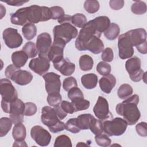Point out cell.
<instances>
[{
	"label": "cell",
	"mask_w": 147,
	"mask_h": 147,
	"mask_svg": "<svg viewBox=\"0 0 147 147\" xmlns=\"http://www.w3.org/2000/svg\"><path fill=\"white\" fill-rule=\"evenodd\" d=\"M99 87L101 90L106 93L109 94L116 84V78L112 74L103 76L99 81Z\"/></svg>",
	"instance_id": "cell-21"
},
{
	"label": "cell",
	"mask_w": 147,
	"mask_h": 147,
	"mask_svg": "<svg viewBox=\"0 0 147 147\" xmlns=\"http://www.w3.org/2000/svg\"><path fill=\"white\" fill-rule=\"evenodd\" d=\"M0 94L2 96L1 107L3 112L9 113L10 103L18 98V94L16 89L8 79H1Z\"/></svg>",
	"instance_id": "cell-3"
},
{
	"label": "cell",
	"mask_w": 147,
	"mask_h": 147,
	"mask_svg": "<svg viewBox=\"0 0 147 147\" xmlns=\"http://www.w3.org/2000/svg\"><path fill=\"white\" fill-rule=\"evenodd\" d=\"M25 103L20 99L17 98L10 103V118L13 124L16 125L22 123L24 121Z\"/></svg>",
	"instance_id": "cell-11"
},
{
	"label": "cell",
	"mask_w": 147,
	"mask_h": 147,
	"mask_svg": "<svg viewBox=\"0 0 147 147\" xmlns=\"http://www.w3.org/2000/svg\"><path fill=\"white\" fill-rule=\"evenodd\" d=\"M89 129L95 135L102 134L103 131V122L100 119H96L94 117L91 121Z\"/></svg>",
	"instance_id": "cell-33"
},
{
	"label": "cell",
	"mask_w": 147,
	"mask_h": 147,
	"mask_svg": "<svg viewBox=\"0 0 147 147\" xmlns=\"http://www.w3.org/2000/svg\"><path fill=\"white\" fill-rule=\"evenodd\" d=\"M138 51L142 54H146L147 53V42H145L142 44L136 47Z\"/></svg>",
	"instance_id": "cell-57"
},
{
	"label": "cell",
	"mask_w": 147,
	"mask_h": 147,
	"mask_svg": "<svg viewBox=\"0 0 147 147\" xmlns=\"http://www.w3.org/2000/svg\"><path fill=\"white\" fill-rule=\"evenodd\" d=\"M71 103L73 105L75 112L86 110L89 108L90 103L88 100L84 98H78L71 100Z\"/></svg>",
	"instance_id": "cell-35"
},
{
	"label": "cell",
	"mask_w": 147,
	"mask_h": 147,
	"mask_svg": "<svg viewBox=\"0 0 147 147\" xmlns=\"http://www.w3.org/2000/svg\"><path fill=\"white\" fill-rule=\"evenodd\" d=\"M60 106L63 110L67 114H73L75 112V108L71 102H68L67 100H63L61 102Z\"/></svg>",
	"instance_id": "cell-51"
},
{
	"label": "cell",
	"mask_w": 147,
	"mask_h": 147,
	"mask_svg": "<svg viewBox=\"0 0 147 147\" xmlns=\"http://www.w3.org/2000/svg\"><path fill=\"white\" fill-rule=\"evenodd\" d=\"M0 6H1V19H2L5 16L6 9H5V7L2 4H0Z\"/></svg>",
	"instance_id": "cell-60"
},
{
	"label": "cell",
	"mask_w": 147,
	"mask_h": 147,
	"mask_svg": "<svg viewBox=\"0 0 147 147\" xmlns=\"http://www.w3.org/2000/svg\"><path fill=\"white\" fill-rule=\"evenodd\" d=\"M94 36L100 37L101 34L98 32L92 20H90L80 29L75 41L76 48L80 51H86L87 43Z\"/></svg>",
	"instance_id": "cell-4"
},
{
	"label": "cell",
	"mask_w": 147,
	"mask_h": 147,
	"mask_svg": "<svg viewBox=\"0 0 147 147\" xmlns=\"http://www.w3.org/2000/svg\"><path fill=\"white\" fill-rule=\"evenodd\" d=\"M12 121L10 118L2 117L0 119V136L1 137L6 136L11 128Z\"/></svg>",
	"instance_id": "cell-32"
},
{
	"label": "cell",
	"mask_w": 147,
	"mask_h": 147,
	"mask_svg": "<svg viewBox=\"0 0 147 147\" xmlns=\"http://www.w3.org/2000/svg\"><path fill=\"white\" fill-rule=\"evenodd\" d=\"M138 103V95L134 94L116 106L117 113L122 116L129 125L136 124L140 118L141 113L137 107Z\"/></svg>",
	"instance_id": "cell-1"
},
{
	"label": "cell",
	"mask_w": 147,
	"mask_h": 147,
	"mask_svg": "<svg viewBox=\"0 0 147 147\" xmlns=\"http://www.w3.org/2000/svg\"><path fill=\"white\" fill-rule=\"evenodd\" d=\"M111 65L105 61H100L96 66L97 72L101 75L105 76L111 72Z\"/></svg>",
	"instance_id": "cell-44"
},
{
	"label": "cell",
	"mask_w": 147,
	"mask_h": 147,
	"mask_svg": "<svg viewBox=\"0 0 147 147\" xmlns=\"http://www.w3.org/2000/svg\"><path fill=\"white\" fill-rule=\"evenodd\" d=\"M93 111L96 118L100 121L106 120L113 117L109 110V103L107 99L101 96L98 97L96 103L93 108Z\"/></svg>",
	"instance_id": "cell-13"
},
{
	"label": "cell",
	"mask_w": 147,
	"mask_h": 147,
	"mask_svg": "<svg viewBox=\"0 0 147 147\" xmlns=\"http://www.w3.org/2000/svg\"><path fill=\"white\" fill-rule=\"evenodd\" d=\"M18 69H20V68L16 67L14 64H10L9 65H8L6 68L5 71V74L6 77L10 79L11 76H12V75L14 73V72L16 71Z\"/></svg>",
	"instance_id": "cell-54"
},
{
	"label": "cell",
	"mask_w": 147,
	"mask_h": 147,
	"mask_svg": "<svg viewBox=\"0 0 147 147\" xmlns=\"http://www.w3.org/2000/svg\"><path fill=\"white\" fill-rule=\"evenodd\" d=\"M26 136V130L25 126L22 123H17L13 128L12 136L15 141H23Z\"/></svg>",
	"instance_id": "cell-27"
},
{
	"label": "cell",
	"mask_w": 147,
	"mask_h": 147,
	"mask_svg": "<svg viewBox=\"0 0 147 147\" xmlns=\"http://www.w3.org/2000/svg\"><path fill=\"white\" fill-rule=\"evenodd\" d=\"M104 44L100 37L94 36L88 41L86 46V50H88L94 54H99L103 51Z\"/></svg>",
	"instance_id": "cell-22"
},
{
	"label": "cell",
	"mask_w": 147,
	"mask_h": 147,
	"mask_svg": "<svg viewBox=\"0 0 147 147\" xmlns=\"http://www.w3.org/2000/svg\"><path fill=\"white\" fill-rule=\"evenodd\" d=\"M22 51L25 52L29 58H33L36 57L38 53L36 45L31 41L26 42L22 47Z\"/></svg>",
	"instance_id": "cell-36"
},
{
	"label": "cell",
	"mask_w": 147,
	"mask_h": 147,
	"mask_svg": "<svg viewBox=\"0 0 147 147\" xmlns=\"http://www.w3.org/2000/svg\"><path fill=\"white\" fill-rule=\"evenodd\" d=\"M22 32L24 37L27 40H31L36 35L37 28L34 24L28 22L23 26Z\"/></svg>",
	"instance_id": "cell-29"
},
{
	"label": "cell",
	"mask_w": 147,
	"mask_h": 147,
	"mask_svg": "<svg viewBox=\"0 0 147 147\" xmlns=\"http://www.w3.org/2000/svg\"><path fill=\"white\" fill-rule=\"evenodd\" d=\"M146 72H144V75H143V76H142V79L144 80V82L145 83H146Z\"/></svg>",
	"instance_id": "cell-61"
},
{
	"label": "cell",
	"mask_w": 147,
	"mask_h": 147,
	"mask_svg": "<svg viewBox=\"0 0 147 147\" xmlns=\"http://www.w3.org/2000/svg\"><path fill=\"white\" fill-rule=\"evenodd\" d=\"M133 90L129 84H122L118 89L117 94L118 97L121 99H125L131 96L133 94Z\"/></svg>",
	"instance_id": "cell-34"
},
{
	"label": "cell",
	"mask_w": 147,
	"mask_h": 147,
	"mask_svg": "<svg viewBox=\"0 0 147 147\" xmlns=\"http://www.w3.org/2000/svg\"><path fill=\"white\" fill-rule=\"evenodd\" d=\"M37 110L36 105L32 102H26L25 103V110L24 115L25 116H32L34 115Z\"/></svg>",
	"instance_id": "cell-48"
},
{
	"label": "cell",
	"mask_w": 147,
	"mask_h": 147,
	"mask_svg": "<svg viewBox=\"0 0 147 147\" xmlns=\"http://www.w3.org/2000/svg\"><path fill=\"white\" fill-rule=\"evenodd\" d=\"M96 29L99 33L102 34L107 29L110 24V20L107 16H99L92 20Z\"/></svg>",
	"instance_id": "cell-24"
},
{
	"label": "cell",
	"mask_w": 147,
	"mask_h": 147,
	"mask_svg": "<svg viewBox=\"0 0 147 147\" xmlns=\"http://www.w3.org/2000/svg\"><path fill=\"white\" fill-rule=\"evenodd\" d=\"M79 63L81 70L83 71H87L91 70L92 68L94 61L92 58L89 55H84L80 56Z\"/></svg>",
	"instance_id": "cell-31"
},
{
	"label": "cell",
	"mask_w": 147,
	"mask_h": 147,
	"mask_svg": "<svg viewBox=\"0 0 147 147\" xmlns=\"http://www.w3.org/2000/svg\"><path fill=\"white\" fill-rule=\"evenodd\" d=\"M42 77L45 80V87L48 94L60 92L61 87L60 75L51 72L45 74Z\"/></svg>",
	"instance_id": "cell-15"
},
{
	"label": "cell",
	"mask_w": 147,
	"mask_h": 147,
	"mask_svg": "<svg viewBox=\"0 0 147 147\" xmlns=\"http://www.w3.org/2000/svg\"><path fill=\"white\" fill-rule=\"evenodd\" d=\"M3 40L6 45L11 49L20 47L23 42V38L18 32L17 29L11 28L5 29L2 33Z\"/></svg>",
	"instance_id": "cell-8"
},
{
	"label": "cell",
	"mask_w": 147,
	"mask_h": 147,
	"mask_svg": "<svg viewBox=\"0 0 147 147\" xmlns=\"http://www.w3.org/2000/svg\"><path fill=\"white\" fill-rule=\"evenodd\" d=\"M67 95L71 100L78 98H84V95L82 90L77 87L69 90L68 92Z\"/></svg>",
	"instance_id": "cell-47"
},
{
	"label": "cell",
	"mask_w": 147,
	"mask_h": 147,
	"mask_svg": "<svg viewBox=\"0 0 147 147\" xmlns=\"http://www.w3.org/2000/svg\"><path fill=\"white\" fill-rule=\"evenodd\" d=\"M3 2L6 3L7 5L10 6H20L23 4L29 2V1H21V0H7V1H2Z\"/></svg>",
	"instance_id": "cell-56"
},
{
	"label": "cell",
	"mask_w": 147,
	"mask_h": 147,
	"mask_svg": "<svg viewBox=\"0 0 147 147\" xmlns=\"http://www.w3.org/2000/svg\"><path fill=\"white\" fill-rule=\"evenodd\" d=\"M133 47H138L146 42V32L144 28L132 29L125 33Z\"/></svg>",
	"instance_id": "cell-17"
},
{
	"label": "cell",
	"mask_w": 147,
	"mask_h": 147,
	"mask_svg": "<svg viewBox=\"0 0 147 147\" xmlns=\"http://www.w3.org/2000/svg\"><path fill=\"white\" fill-rule=\"evenodd\" d=\"M30 136L40 146H46L51 140V134L42 127L36 125L31 128Z\"/></svg>",
	"instance_id": "cell-10"
},
{
	"label": "cell",
	"mask_w": 147,
	"mask_h": 147,
	"mask_svg": "<svg viewBox=\"0 0 147 147\" xmlns=\"http://www.w3.org/2000/svg\"><path fill=\"white\" fill-rule=\"evenodd\" d=\"M56 111V113L57 115V117H59V118L60 119V120H62L64 118H65L67 115V113H66L63 110V109L61 108V106L59 105H57L56 106H55L54 108H53Z\"/></svg>",
	"instance_id": "cell-55"
},
{
	"label": "cell",
	"mask_w": 147,
	"mask_h": 147,
	"mask_svg": "<svg viewBox=\"0 0 147 147\" xmlns=\"http://www.w3.org/2000/svg\"><path fill=\"white\" fill-rule=\"evenodd\" d=\"M61 95L60 92H53L48 94L47 102L51 106H56L61 102Z\"/></svg>",
	"instance_id": "cell-42"
},
{
	"label": "cell",
	"mask_w": 147,
	"mask_h": 147,
	"mask_svg": "<svg viewBox=\"0 0 147 147\" xmlns=\"http://www.w3.org/2000/svg\"><path fill=\"white\" fill-rule=\"evenodd\" d=\"M99 3L98 1L87 0L84 3V8L88 13L93 14L97 12L99 9Z\"/></svg>",
	"instance_id": "cell-39"
},
{
	"label": "cell",
	"mask_w": 147,
	"mask_h": 147,
	"mask_svg": "<svg viewBox=\"0 0 147 147\" xmlns=\"http://www.w3.org/2000/svg\"><path fill=\"white\" fill-rule=\"evenodd\" d=\"M33 78V76L30 72L18 69L14 72L10 79L17 84L20 86H25L30 83Z\"/></svg>",
	"instance_id": "cell-18"
},
{
	"label": "cell",
	"mask_w": 147,
	"mask_h": 147,
	"mask_svg": "<svg viewBox=\"0 0 147 147\" xmlns=\"http://www.w3.org/2000/svg\"><path fill=\"white\" fill-rule=\"evenodd\" d=\"M65 129L72 133L76 134L81 130L79 127L77 122V118H70L65 123Z\"/></svg>",
	"instance_id": "cell-41"
},
{
	"label": "cell",
	"mask_w": 147,
	"mask_h": 147,
	"mask_svg": "<svg viewBox=\"0 0 147 147\" xmlns=\"http://www.w3.org/2000/svg\"><path fill=\"white\" fill-rule=\"evenodd\" d=\"M95 140L96 143L100 146L106 147L110 145L111 143V139L108 137L107 135L104 134H100L95 135Z\"/></svg>",
	"instance_id": "cell-43"
},
{
	"label": "cell",
	"mask_w": 147,
	"mask_h": 147,
	"mask_svg": "<svg viewBox=\"0 0 147 147\" xmlns=\"http://www.w3.org/2000/svg\"><path fill=\"white\" fill-rule=\"evenodd\" d=\"M103 131L108 136H119L126 130L127 123L121 118L116 117L111 120H106L103 122Z\"/></svg>",
	"instance_id": "cell-6"
},
{
	"label": "cell",
	"mask_w": 147,
	"mask_h": 147,
	"mask_svg": "<svg viewBox=\"0 0 147 147\" xmlns=\"http://www.w3.org/2000/svg\"><path fill=\"white\" fill-rule=\"evenodd\" d=\"M50 10L52 14L51 19L52 20H58L61 18L65 15V12L64 9L60 6H52L50 7Z\"/></svg>",
	"instance_id": "cell-45"
},
{
	"label": "cell",
	"mask_w": 147,
	"mask_h": 147,
	"mask_svg": "<svg viewBox=\"0 0 147 147\" xmlns=\"http://www.w3.org/2000/svg\"><path fill=\"white\" fill-rule=\"evenodd\" d=\"M11 58L13 64L20 68L25 65L29 57L23 51H18L13 52Z\"/></svg>",
	"instance_id": "cell-23"
},
{
	"label": "cell",
	"mask_w": 147,
	"mask_h": 147,
	"mask_svg": "<svg viewBox=\"0 0 147 147\" xmlns=\"http://www.w3.org/2000/svg\"><path fill=\"white\" fill-rule=\"evenodd\" d=\"M71 18H72L71 16L65 14L61 18L58 20L57 21L60 24H63V23H66V22L71 24Z\"/></svg>",
	"instance_id": "cell-58"
},
{
	"label": "cell",
	"mask_w": 147,
	"mask_h": 147,
	"mask_svg": "<svg viewBox=\"0 0 147 147\" xmlns=\"http://www.w3.org/2000/svg\"><path fill=\"white\" fill-rule=\"evenodd\" d=\"M13 146H27L28 145L26 144L25 141L23 140V141H15Z\"/></svg>",
	"instance_id": "cell-59"
},
{
	"label": "cell",
	"mask_w": 147,
	"mask_h": 147,
	"mask_svg": "<svg viewBox=\"0 0 147 147\" xmlns=\"http://www.w3.org/2000/svg\"><path fill=\"white\" fill-rule=\"evenodd\" d=\"M131 11L137 15L144 14L146 12V5L143 1H135L131 6Z\"/></svg>",
	"instance_id": "cell-38"
},
{
	"label": "cell",
	"mask_w": 147,
	"mask_h": 147,
	"mask_svg": "<svg viewBox=\"0 0 147 147\" xmlns=\"http://www.w3.org/2000/svg\"><path fill=\"white\" fill-rule=\"evenodd\" d=\"M120 33V28L115 23H110L109 26L104 32L105 37L109 40H114L117 38Z\"/></svg>",
	"instance_id": "cell-28"
},
{
	"label": "cell",
	"mask_w": 147,
	"mask_h": 147,
	"mask_svg": "<svg viewBox=\"0 0 147 147\" xmlns=\"http://www.w3.org/2000/svg\"><path fill=\"white\" fill-rule=\"evenodd\" d=\"M125 4L123 0H111L109 1L110 7L114 10H119L121 9Z\"/></svg>",
	"instance_id": "cell-52"
},
{
	"label": "cell",
	"mask_w": 147,
	"mask_h": 147,
	"mask_svg": "<svg viewBox=\"0 0 147 147\" xmlns=\"http://www.w3.org/2000/svg\"><path fill=\"white\" fill-rule=\"evenodd\" d=\"M65 45L66 43L64 41L53 38V42L48 53V58L53 64L60 61L64 58V49Z\"/></svg>",
	"instance_id": "cell-12"
},
{
	"label": "cell",
	"mask_w": 147,
	"mask_h": 147,
	"mask_svg": "<svg viewBox=\"0 0 147 147\" xmlns=\"http://www.w3.org/2000/svg\"><path fill=\"white\" fill-rule=\"evenodd\" d=\"M28 21L37 24L39 22L47 21L51 19L52 14L50 8L33 5L28 7Z\"/></svg>",
	"instance_id": "cell-5"
},
{
	"label": "cell",
	"mask_w": 147,
	"mask_h": 147,
	"mask_svg": "<svg viewBox=\"0 0 147 147\" xmlns=\"http://www.w3.org/2000/svg\"><path fill=\"white\" fill-rule=\"evenodd\" d=\"M53 146L55 147H60V146H68L72 147L71 140L69 137L66 135L62 134L57 137L55 140Z\"/></svg>",
	"instance_id": "cell-40"
},
{
	"label": "cell",
	"mask_w": 147,
	"mask_h": 147,
	"mask_svg": "<svg viewBox=\"0 0 147 147\" xmlns=\"http://www.w3.org/2000/svg\"><path fill=\"white\" fill-rule=\"evenodd\" d=\"M54 38L60 39L66 44L77 37V29L71 23L66 22L55 26L53 29Z\"/></svg>",
	"instance_id": "cell-7"
},
{
	"label": "cell",
	"mask_w": 147,
	"mask_h": 147,
	"mask_svg": "<svg viewBox=\"0 0 147 147\" xmlns=\"http://www.w3.org/2000/svg\"><path fill=\"white\" fill-rule=\"evenodd\" d=\"M141 59L137 56L128 59L125 63V68L129 75L138 71L141 68Z\"/></svg>",
	"instance_id": "cell-26"
},
{
	"label": "cell",
	"mask_w": 147,
	"mask_h": 147,
	"mask_svg": "<svg viewBox=\"0 0 147 147\" xmlns=\"http://www.w3.org/2000/svg\"><path fill=\"white\" fill-rule=\"evenodd\" d=\"M28 7H22L17 10L10 15L11 24L16 25L22 26L28 23Z\"/></svg>",
	"instance_id": "cell-20"
},
{
	"label": "cell",
	"mask_w": 147,
	"mask_h": 147,
	"mask_svg": "<svg viewBox=\"0 0 147 147\" xmlns=\"http://www.w3.org/2000/svg\"><path fill=\"white\" fill-rule=\"evenodd\" d=\"M118 48L119 57L121 59H129L134 54L133 46L126 33L118 37Z\"/></svg>",
	"instance_id": "cell-9"
},
{
	"label": "cell",
	"mask_w": 147,
	"mask_h": 147,
	"mask_svg": "<svg viewBox=\"0 0 147 147\" xmlns=\"http://www.w3.org/2000/svg\"><path fill=\"white\" fill-rule=\"evenodd\" d=\"M102 59L105 62H111L114 59V53L111 48H106L103 50L102 56Z\"/></svg>",
	"instance_id": "cell-49"
},
{
	"label": "cell",
	"mask_w": 147,
	"mask_h": 147,
	"mask_svg": "<svg viewBox=\"0 0 147 147\" xmlns=\"http://www.w3.org/2000/svg\"><path fill=\"white\" fill-rule=\"evenodd\" d=\"M77 81L76 79L72 76L68 77L64 79L63 82V89L66 91H68L71 88L77 87Z\"/></svg>",
	"instance_id": "cell-46"
},
{
	"label": "cell",
	"mask_w": 147,
	"mask_h": 147,
	"mask_svg": "<svg viewBox=\"0 0 147 147\" xmlns=\"http://www.w3.org/2000/svg\"><path fill=\"white\" fill-rule=\"evenodd\" d=\"M49 67L50 61L48 58L41 56L32 59L29 63V68L40 76H43L47 74Z\"/></svg>",
	"instance_id": "cell-14"
},
{
	"label": "cell",
	"mask_w": 147,
	"mask_h": 147,
	"mask_svg": "<svg viewBox=\"0 0 147 147\" xmlns=\"http://www.w3.org/2000/svg\"><path fill=\"white\" fill-rule=\"evenodd\" d=\"M41 120L47 126L51 132L56 133L65 129V123L60 121L53 108L44 106L41 110Z\"/></svg>",
	"instance_id": "cell-2"
},
{
	"label": "cell",
	"mask_w": 147,
	"mask_h": 147,
	"mask_svg": "<svg viewBox=\"0 0 147 147\" xmlns=\"http://www.w3.org/2000/svg\"><path fill=\"white\" fill-rule=\"evenodd\" d=\"M52 45V38L48 33H42L37 38L36 47L38 56L48 57V53Z\"/></svg>",
	"instance_id": "cell-16"
},
{
	"label": "cell",
	"mask_w": 147,
	"mask_h": 147,
	"mask_svg": "<svg viewBox=\"0 0 147 147\" xmlns=\"http://www.w3.org/2000/svg\"><path fill=\"white\" fill-rule=\"evenodd\" d=\"M87 23L86 17L82 13H76L72 16L71 24L74 26L82 28Z\"/></svg>",
	"instance_id": "cell-37"
},
{
	"label": "cell",
	"mask_w": 147,
	"mask_h": 147,
	"mask_svg": "<svg viewBox=\"0 0 147 147\" xmlns=\"http://www.w3.org/2000/svg\"><path fill=\"white\" fill-rule=\"evenodd\" d=\"M136 130L137 134L141 137L147 136V123L145 122L138 123L136 126Z\"/></svg>",
	"instance_id": "cell-50"
},
{
	"label": "cell",
	"mask_w": 147,
	"mask_h": 147,
	"mask_svg": "<svg viewBox=\"0 0 147 147\" xmlns=\"http://www.w3.org/2000/svg\"><path fill=\"white\" fill-rule=\"evenodd\" d=\"M94 117L91 114H83L77 117V122L80 130L89 129L90 124L92 118Z\"/></svg>",
	"instance_id": "cell-30"
},
{
	"label": "cell",
	"mask_w": 147,
	"mask_h": 147,
	"mask_svg": "<svg viewBox=\"0 0 147 147\" xmlns=\"http://www.w3.org/2000/svg\"><path fill=\"white\" fill-rule=\"evenodd\" d=\"M81 82L83 87L88 90L94 88L98 83V76L92 73L83 75L81 77Z\"/></svg>",
	"instance_id": "cell-25"
},
{
	"label": "cell",
	"mask_w": 147,
	"mask_h": 147,
	"mask_svg": "<svg viewBox=\"0 0 147 147\" xmlns=\"http://www.w3.org/2000/svg\"><path fill=\"white\" fill-rule=\"evenodd\" d=\"M144 71L142 69H140L138 71L129 75L130 79L134 82H138L142 79V76L144 74Z\"/></svg>",
	"instance_id": "cell-53"
},
{
	"label": "cell",
	"mask_w": 147,
	"mask_h": 147,
	"mask_svg": "<svg viewBox=\"0 0 147 147\" xmlns=\"http://www.w3.org/2000/svg\"><path fill=\"white\" fill-rule=\"evenodd\" d=\"M53 67L64 76L71 75L75 70V64L64 58L60 61L54 63Z\"/></svg>",
	"instance_id": "cell-19"
}]
</instances>
